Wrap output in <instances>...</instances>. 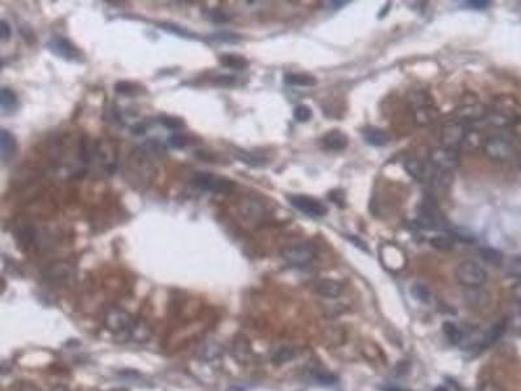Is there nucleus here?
<instances>
[{
  "instance_id": "f257e3e1",
  "label": "nucleus",
  "mask_w": 521,
  "mask_h": 391,
  "mask_svg": "<svg viewBox=\"0 0 521 391\" xmlns=\"http://www.w3.org/2000/svg\"><path fill=\"white\" fill-rule=\"evenodd\" d=\"M455 275L459 283L468 288H478L486 283L487 280L486 270L480 264H477L476 261L472 260L460 262L456 267Z\"/></svg>"
},
{
  "instance_id": "f03ea898",
  "label": "nucleus",
  "mask_w": 521,
  "mask_h": 391,
  "mask_svg": "<svg viewBox=\"0 0 521 391\" xmlns=\"http://www.w3.org/2000/svg\"><path fill=\"white\" fill-rule=\"evenodd\" d=\"M194 187L214 193H228L233 189L235 183L222 176H215L209 172H197L192 180Z\"/></svg>"
},
{
  "instance_id": "7ed1b4c3",
  "label": "nucleus",
  "mask_w": 521,
  "mask_h": 391,
  "mask_svg": "<svg viewBox=\"0 0 521 391\" xmlns=\"http://www.w3.org/2000/svg\"><path fill=\"white\" fill-rule=\"evenodd\" d=\"M282 257L292 266H308L315 258V249L309 244L291 245L282 251Z\"/></svg>"
},
{
  "instance_id": "20e7f679",
  "label": "nucleus",
  "mask_w": 521,
  "mask_h": 391,
  "mask_svg": "<svg viewBox=\"0 0 521 391\" xmlns=\"http://www.w3.org/2000/svg\"><path fill=\"white\" fill-rule=\"evenodd\" d=\"M288 201L289 204L292 205L296 210H299V211H301L302 214H305L308 216L319 218V216H323L327 214L326 205L322 204L319 200L310 197V196L292 194V196H288Z\"/></svg>"
},
{
  "instance_id": "39448f33",
  "label": "nucleus",
  "mask_w": 521,
  "mask_h": 391,
  "mask_svg": "<svg viewBox=\"0 0 521 391\" xmlns=\"http://www.w3.org/2000/svg\"><path fill=\"white\" fill-rule=\"evenodd\" d=\"M467 136L468 130L465 125L460 120H454L445 124L442 129L441 140H442L443 147L458 150V147L465 142Z\"/></svg>"
},
{
  "instance_id": "423d86ee",
  "label": "nucleus",
  "mask_w": 521,
  "mask_h": 391,
  "mask_svg": "<svg viewBox=\"0 0 521 391\" xmlns=\"http://www.w3.org/2000/svg\"><path fill=\"white\" fill-rule=\"evenodd\" d=\"M483 150L489 158L495 161H505L509 159L513 154V146L508 140L503 137H490L483 142Z\"/></svg>"
},
{
  "instance_id": "0eeeda50",
  "label": "nucleus",
  "mask_w": 521,
  "mask_h": 391,
  "mask_svg": "<svg viewBox=\"0 0 521 391\" xmlns=\"http://www.w3.org/2000/svg\"><path fill=\"white\" fill-rule=\"evenodd\" d=\"M430 162L434 169L445 172H451L459 165V154L456 150L448 147H438L430 154Z\"/></svg>"
},
{
  "instance_id": "6e6552de",
  "label": "nucleus",
  "mask_w": 521,
  "mask_h": 391,
  "mask_svg": "<svg viewBox=\"0 0 521 391\" xmlns=\"http://www.w3.org/2000/svg\"><path fill=\"white\" fill-rule=\"evenodd\" d=\"M48 50L56 56L65 59V60H79L82 59V52L79 51L78 48L67 38H54L52 41L48 42L47 45Z\"/></svg>"
},
{
  "instance_id": "1a4fd4ad",
  "label": "nucleus",
  "mask_w": 521,
  "mask_h": 391,
  "mask_svg": "<svg viewBox=\"0 0 521 391\" xmlns=\"http://www.w3.org/2000/svg\"><path fill=\"white\" fill-rule=\"evenodd\" d=\"M423 94H418V97L412 99L414 107V118L417 123L421 125L431 124L437 118V110L430 105V101H423Z\"/></svg>"
},
{
  "instance_id": "9d476101",
  "label": "nucleus",
  "mask_w": 521,
  "mask_h": 391,
  "mask_svg": "<svg viewBox=\"0 0 521 391\" xmlns=\"http://www.w3.org/2000/svg\"><path fill=\"white\" fill-rule=\"evenodd\" d=\"M106 326L112 331L123 333V331H130L134 325L133 320L128 313L121 312V310H111L106 317Z\"/></svg>"
},
{
  "instance_id": "9b49d317",
  "label": "nucleus",
  "mask_w": 521,
  "mask_h": 391,
  "mask_svg": "<svg viewBox=\"0 0 521 391\" xmlns=\"http://www.w3.org/2000/svg\"><path fill=\"white\" fill-rule=\"evenodd\" d=\"M321 145L324 150L341 151L348 146V137L340 129H332L322 137Z\"/></svg>"
},
{
  "instance_id": "f8f14e48",
  "label": "nucleus",
  "mask_w": 521,
  "mask_h": 391,
  "mask_svg": "<svg viewBox=\"0 0 521 391\" xmlns=\"http://www.w3.org/2000/svg\"><path fill=\"white\" fill-rule=\"evenodd\" d=\"M17 150L16 137L11 133L10 130H0V158L2 162L7 163L10 159L13 158Z\"/></svg>"
},
{
  "instance_id": "ddd939ff",
  "label": "nucleus",
  "mask_w": 521,
  "mask_h": 391,
  "mask_svg": "<svg viewBox=\"0 0 521 391\" xmlns=\"http://www.w3.org/2000/svg\"><path fill=\"white\" fill-rule=\"evenodd\" d=\"M343 284L334 279H322L315 284V292L327 299H336L343 293Z\"/></svg>"
},
{
  "instance_id": "4468645a",
  "label": "nucleus",
  "mask_w": 521,
  "mask_h": 391,
  "mask_svg": "<svg viewBox=\"0 0 521 391\" xmlns=\"http://www.w3.org/2000/svg\"><path fill=\"white\" fill-rule=\"evenodd\" d=\"M364 138L369 145L373 146H385L390 141V136L386 130L375 127L366 128L364 130Z\"/></svg>"
},
{
  "instance_id": "2eb2a0df",
  "label": "nucleus",
  "mask_w": 521,
  "mask_h": 391,
  "mask_svg": "<svg viewBox=\"0 0 521 391\" xmlns=\"http://www.w3.org/2000/svg\"><path fill=\"white\" fill-rule=\"evenodd\" d=\"M417 223L419 227L425 229H434L438 227V219H437L436 211L430 206H423L419 210L417 215Z\"/></svg>"
},
{
  "instance_id": "dca6fc26",
  "label": "nucleus",
  "mask_w": 521,
  "mask_h": 391,
  "mask_svg": "<svg viewBox=\"0 0 521 391\" xmlns=\"http://www.w3.org/2000/svg\"><path fill=\"white\" fill-rule=\"evenodd\" d=\"M17 99L16 93L13 92L10 88H2V92H0V106H2V112L3 114H8V112H12L13 110H16L17 107Z\"/></svg>"
},
{
  "instance_id": "f3484780",
  "label": "nucleus",
  "mask_w": 521,
  "mask_h": 391,
  "mask_svg": "<svg viewBox=\"0 0 521 391\" xmlns=\"http://www.w3.org/2000/svg\"><path fill=\"white\" fill-rule=\"evenodd\" d=\"M284 83L291 86L308 88V86H314L317 84V80L314 76H310L308 73H287L284 76Z\"/></svg>"
},
{
  "instance_id": "a211bd4d",
  "label": "nucleus",
  "mask_w": 521,
  "mask_h": 391,
  "mask_svg": "<svg viewBox=\"0 0 521 391\" xmlns=\"http://www.w3.org/2000/svg\"><path fill=\"white\" fill-rule=\"evenodd\" d=\"M47 277L50 278L54 282H65L67 279H69L72 277V270L70 267L65 264L60 265H54V266L48 270Z\"/></svg>"
},
{
  "instance_id": "6ab92c4d",
  "label": "nucleus",
  "mask_w": 521,
  "mask_h": 391,
  "mask_svg": "<svg viewBox=\"0 0 521 391\" xmlns=\"http://www.w3.org/2000/svg\"><path fill=\"white\" fill-rule=\"evenodd\" d=\"M219 61L222 65L227 68H232V69H242L248 65V60L244 56L233 54H224L219 57Z\"/></svg>"
},
{
  "instance_id": "aec40b11",
  "label": "nucleus",
  "mask_w": 521,
  "mask_h": 391,
  "mask_svg": "<svg viewBox=\"0 0 521 391\" xmlns=\"http://www.w3.org/2000/svg\"><path fill=\"white\" fill-rule=\"evenodd\" d=\"M405 170L408 171V174L413 176L416 180H423L425 176L427 175V170H426L425 166L419 162L418 159H408L405 162Z\"/></svg>"
},
{
  "instance_id": "412c9836",
  "label": "nucleus",
  "mask_w": 521,
  "mask_h": 391,
  "mask_svg": "<svg viewBox=\"0 0 521 391\" xmlns=\"http://www.w3.org/2000/svg\"><path fill=\"white\" fill-rule=\"evenodd\" d=\"M430 244L438 251H451L455 247V238L452 235H437L430 239Z\"/></svg>"
},
{
  "instance_id": "4be33fe9",
  "label": "nucleus",
  "mask_w": 521,
  "mask_h": 391,
  "mask_svg": "<svg viewBox=\"0 0 521 391\" xmlns=\"http://www.w3.org/2000/svg\"><path fill=\"white\" fill-rule=\"evenodd\" d=\"M442 330L443 334L446 335V338H447L450 343H461V340H463V333H461L460 329H459L454 322H445V324L442 325Z\"/></svg>"
},
{
  "instance_id": "5701e85b",
  "label": "nucleus",
  "mask_w": 521,
  "mask_h": 391,
  "mask_svg": "<svg viewBox=\"0 0 521 391\" xmlns=\"http://www.w3.org/2000/svg\"><path fill=\"white\" fill-rule=\"evenodd\" d=\"M295 350L291 348V347H280L278 348L275 352L273 353V357H271V361L277 365H282V364H286L288 361L295 357Z\"/></svg>"
},
{
  "instance_id": "b1692460",
  "label": "nucleus",
  "mask_w": 521,
  "mask_h": 391,
  "mask_svg": "<svg viewBox=\"0 0 521 391\" xmlns=\"http://www.w3.org/2000/svg\"><path fill=\"white\" fill-rule=\"evenodd\" d=\"M483 116V108L477 105H468L459 110V119L477 120Z\"/></svg>"
},
{
  "instance_id": "393cba45",
  "label": "nucleus",
  "mask_w": 521,
  "mask_h": 391,
  "mask_svg": "<svg viewBox=\"0 0 521 391\" xmlns=\"http://www.w3.org/2000/svg\"><path fill=\"white\" fill-rule=\"evenodd\" d=\"M412 295L414 296V299L418 300V301L421 302H425V304L431 301V292H430V289L426 286H423V284H414V286L412 287Z\"/></svg>"
},
{
  "instance_id": "a878e982",
  "label": "nucleus",
  "mask_w": 521,
  "mask_h": 391,
  "mask_svg": "<svg viewBox=\"0 0 521 391\" xmlns=\"http://www.w3.org/2000/svg\"><path fill=\"white\" fill-rule=\"evenodd\" d=\"M480 255H481V258H482V260H485L486 262H489V264H493V265H499L503 260L502 253L493 248H482L480 251Z\"/></svg>"
},
{
  "instance_id": "bb28decb",
  "label": "nucleus",
  "mask_w": 521,
  "mask_h": 391,
  "mask_svg": "<svg viewBox=\"0 0 521 391\" xmlns=\"http://www.w3.org/2000/svg\"><path fill=\"white\" fill-rule=\"evenodd\" d=\"M160 28L167 30L169 33H173V34L179 35V37H183V38H192V37H196V34L192 32H189L188 29L183 28L180 25H176V24L171 23H163L160 24Z\"/></svg>"
},
{
  "instance_id": "cd10ccee",
  "label": "nucleus",
  "mask_w": 521,
  "mask_h": 391,
  "mask_svg": "<svg viewBox=\"0 0 521 391\" xmlns=\"http://www.w3.org/2000/svg\"><path fill=\"white\" fill-rule=\"evenodd\" d=\"M313 112L312 108L306 105H299L296 106L295 110H293V118H295L296 121L299 123H305V121H309L312 119Z\"/></svg>"
},
{
  "instance_id": "c85d7f7f",
  "label": "nucleus",
  "mask_w": 521,
  "mask_h": 391,
  "mask_svg": "<svg viewBox=\"0 0 521 391\" xmlns=\"http://www.w3.org/2000/svg\"><path fill=\"white\" fill-rule=\"evenodd\" d=\"M507 274L512 278H520L521 279V255L515 256L508 261L507 264Z\"/></svg>"
},
{
  "instance_id": "c756f323",
  "label": "nucleus",
  "mask_w": 521,
  "mask_h": 391,
  "mask_svg": "<svg viewBox=\"0 0 521 391\" xmlns=\"http://www.w3.org/2000/svg\"><path fill=\"white\" fill-rule=\"evenodd\" d=\"M211 39L216 42H226V43H237V42L241 41V35L231 32H220L214 34Z\"/></svg>"
},
{
  "instance_id": "7c9ffc66",
  "label": "nucleus",
  "mask_w": 521,
  "mask_h": 391,
  "mask_svg": "<svg viewBox=\"0 0 521 391\" xmlns=\"http://www.w3.org/2000/svg\"><path fill=\"white\" fill-rule=\"evenodd\" d=\"M160 121H162V124L164 125V127L168 128V129L176 130L184 127V121L180 120V119L178 118H172V116H163V118L160 119Z\"/></svg>"
},
{
  "instance_id": "2f4dec72",
  "label": "nucleus",
  "mask_w": 521,
  "mask_h": 391,
  "mask_svg": "<svg viewBox=\"0 0 521 391\" xmlns=\"http://www.w3.org/2000/svg\"><path fill=\"white\" fill-rule=\"evenodd\" d=\"M204 353H202V357H205V359H215V357H218L220 355V347L218 346V344H207L206 347H205L204 350Z\"/></svg>"
},
{
  "instance_id": "473e14b6",
  "label": "nucleus",
  "mask_w": 521,
  "mask_h": 391,
  "mask_svg": "<svg viewBox=\"0 0 521 391\" xmlns=\"http://www.w3.org/2000/svg\"><path fill=\"white\" fill-rule=\"evenodd\" d=\"M12 391H42L37 385L28 381H20L12 387Z\"/></svg>"
},
{
  "instance_id": "72a5a7b5",
  "label": "nucleus",
  "mask_w": 521,
  "mask_h": 391,
  "mask_svg": "<svg viewBox=\"0 0 521 391\" xmlns=\"http://www.w3.org/2000/svg\"><path fill=\"white\" fill-rule=\"evenodd\" d=\"M116 92L121 93V94H125V96H129V94H134V93H136V86H134L133 84L121 81V83L116 84Z\"/></svg>"
},
{
  "instance_id": "f704fd0d",
  "label": "nucleus",
  "mask_w": 521,
  "mask_h": 391,
  "mask_svg": "<svg viewBox=\"0 0 521 391\" xmlns=\"http://www.w3.org/2000/svg\"><path fill=\"white\" fill-rule=\"evenodd\" d=\"M11 35H12V30H11L10 24L7 23L6 20H2V23H0V37H2V41H8L11 38Z\"/></svg>"
},
{
  "instance_id": "c9c22d12",
  "label": "nucleus",
  "mask_w": 521,
  "mask_h": 391,
  "mask_svg": "<svg viewBox=\"0 0 521 391\" xmlns=\"http://www.w3.org/2000/svg\"><path fill=\"white\" fill-rule=\"evenodd\" d=\"M209 17H210V20H213V21H215V23H219V24L227 23V21L229 20V17L227 16L226 13H223L222 11H218V10L213 11V12H210Z\"/></svg>"
},
{
  "instance_id": "e433bc0d",
  "label": "nucleus",
  "mask_w": 521,
  "mask_h": 391,
  "mask_svg": "<svg viewBox=\"0 0 521 391\" xmlns=\"http://www.w3.org/2000/svg\"><path fill=\"white\" fill-rule=\"evenodd\" d=\"M468 7L473 8V10H485L490 6V2H486V0H470V2H467Z\"/></svg>"
},
{
  "instance_id": "4c0bfd02",
  "label": "nucleus",
  "mask_w": 521,
  "mask_h": 391,
  "mask_svg": "<svg viewBox=\"0 0 521 391\" xmlns=\"http://www.w3.org/2000/svg\"><path fill=\"white\" fill-rule=\"evenodd\" d=\"M216 84L220 86H231L235 84V77L233 76H220L216 80Z\"/></svg>"
},
{
  "instance_id": "58836bf2",
  "label": "nucleus",
  "mask_w": 521,
  "mask_h": 391,
  "mask_svg": "<svg viewBox=\"0 0 521 391\" xmlns=\"http://www.w3.org/2000/svg\"><path fill=\"white\" fill-rule=\"evenodd\" d=\"M478 391H502L500 387H499L496 383L494 382H485L483 385H481V387L478 388Z\"/></svg>"
},
{
  "instance_id": "ea45409f",
  "label": "nucleus",
  "mask_w": 521,
  "mask_h": 391,
  "mask_svg": "<svg viewBox=\"0 0 521 391\" xmlns=\"http://www.w3.org/2000/svg\"><path fill=\"white\" fill-rule=\"evenodd\" d=\"M513 295H515V299L517 300L518 304L521 305V282L516 284L515 288H513Z\"/></svg>"
},
{
  "instance_id": "a19ab883",
  "label": "nucleus",
  "mask_w": 521,
  "mask_h": 391,
  "mask_svg": "<svg viewBox=\"0 0 521 391\" xmlns=\"http://www.w3.org/2000/svg\"><path fill=\"white\" fill-rule=\"evenodd\" d=\"M52 391H68V388L65 387V386H56V387H54V390Z\"/></svg>"
},
{
  "instance_id": "79ce46f5",
  "label": "nucleus",
  "mask_w": 521,
  "mask_h": 391,
  "mask_svg": "<svg viewBox=\"0 0 521 391\" xmlns=\"http://www.w3.org/2000/svg\"><path fill=\"white\" fill-rule=\"evenodd\" d=\"M385 391H405V390H401V388H392V387H388V388H386Z\"/></svg>"
},
{
  "instance_id": "37998d69",
  "label": "nucleus",
  "mask_w": 521,
  "mask_h": 391,
  "mask_svg": "<svg viewBox=\"0 0 521 391\" xmlns=\"http://www.w3.org/2000/svg\"><path fill=\"white\" fill-rule=\"evenodd\" d=\"M228 391H244V390H242V388H240V387H231Z\"/></svg>"
},
{
  "instance_id": "c03bdc74",
  "label": "nucleus",
  "mask_w": 521,
  "mask_h": 391,
  "mask_svg": "<svg viewBox=\"0 0 521 391\" xmlns=\"http://www.w3.org/2000/svg\"><path fill=\"white\" fill-rule=\"evenodd\" d=\"M518 166H520V169H521V155H520V159H518Z\"/></svg>"
},
{
  "instance_id": "a18cd8bd",
  "label": "nucleus",
  "mask_w": 521,
  "mask_h": 391,
  "mask_svg": "<svg viewBox=\"0 0 521 391\" xmlns=\"http://www.w3.org/2000/svg\"><path fill=\"white\" fill-rule=\"evenodd\" d=\"M437 391H446V388H437Z\"/></svg>"
}]
</instances>
